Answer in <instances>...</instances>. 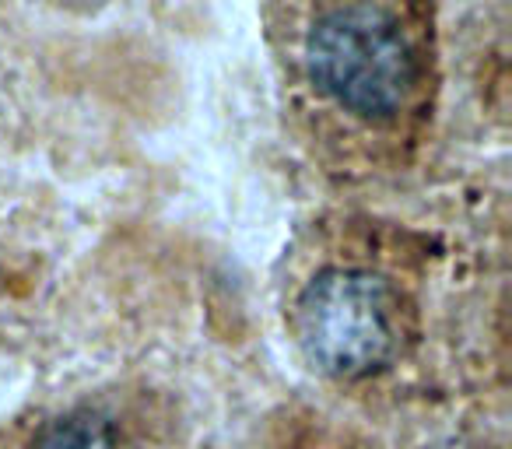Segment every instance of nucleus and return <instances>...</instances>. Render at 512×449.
Segmentation results:
<instances>
[{
  "instance_id": "obj_3",
  "label": "nucleus",
  "mask_w": 512,
  "mask_h": 449,
  "mask_svg": "<svg viewBox=\"0 0 512 449\" xmlns=\"http://www.w3.org/2000/svg\"><path fill=\"white\" fill-rule=\"evenodd\" d=\"M29 449H123V435L106 414L78 407L46 421L32 435Z\"/></svg>"
},
{
  "instance_id": "obj_1",
  "label": "nucleus",
  "mask_w": 512,
  "mask_h": 449,
  "mask_svg": "<svg viewBox=\"0 0 512 449\" xmlns=\"http://www.w3.org/2000/svg\"><path fill=\"white\" fill-rule=\"evenodd\" d=\"M299 64L330 109L390 127L421 92L425 64L390 0H320L299 39Z\"/></svg>"
},
{
  "instance_id": "obj_2",
  "label": "nucleus",
  "mask_w": 512,
  "mask_h": 449,
  "mask_svg": "<svg viewBox=\"0 0 512 449\" xmlns=\"http://www.w3.org/2000/svg\"><path fill=\"white\" fill-rule=\"evenodd\" d=\"M295 337L323 376L365 379L397 355L400 299L376 271L327 267L295 299Z\"/></svg>"
}]
</instances>
